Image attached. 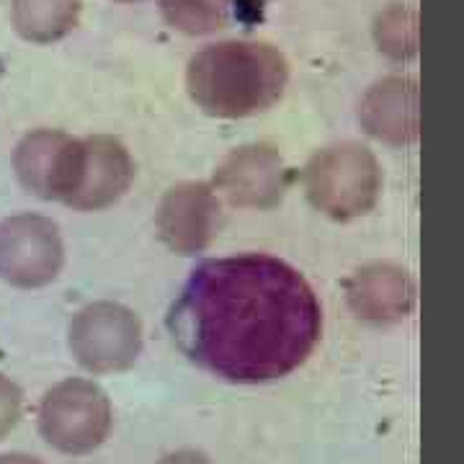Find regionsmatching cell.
Wrapping results in <instances>:
<instances>
[{"label": "cell", "instance_id": "6da1fadb", "mask_svg": "<svg viewBox=\"0 0 464 464\" xmlns=\"http://www.w3.org/2000/svg\"><path fill=\"white\" fill-rule=\"evenodd\" d=\"M323 313L297 268L264 253L199 264L168 315V331L201 369L230 382H271L315 348Z\"/></svg>", "mask_w": 464, "mask_h": 464}, {"label": "cell", "instance_id": "7a4b0ae2", "mask_svg": "<svg viewBox=\"0 0 464 464\" xmlns=\"http://www.w3.org/2000/svg\"><path fill=\"white\" fill-rule=\"evenodd\" d=\"M286 63L256 42H225L201 50L188 65V91L207 114L250 116L282 99Z\"/></svg>", "mask_w": 464, "mask_h": 464}, {"label": "cell", "instance_id": "3957f363", "mask_svg": "<svg viewBox=\"0 0 464 464\" xmlns=\"http://www.w3.org/2000/svg\"><path fill=\"white\" fill-rule=\"evenodd\" d=\"M307 194L335 219L364 215L380 194V166L359 145L325 150L307 166Z\"/></svg>", "mask_w": 464, "mask_h": 464}, {"label": "cell", "instance_id": "277c9868", "mask_svg": "<svg viewBox=\"0 0 464 464\" xmlns=\"http://www.w3.org/2000/svg\"><path fill=\"white\" fill-rule=\"evenodd\" d=\"M111 426V405L93 382L57 384L42 405L44 439L67 454H85L101 447Z\"/></svg>", "mask_w": 464, "mask_h": 464}, {"label": "cell", "instance_id": "5b68a950", "mask_svg": "<svg viewBox=\"0 0 464 464\" xmlns=\"http://www.w3.org/2000/svg\"><path fill=\"white\" fill-rule=\"evenodd\" d=\"M75 359L96 374L127 369L142 348V325L121 304L99 302L81 310L70 325Z\"/></svg>", "mask_w": 464, "mask_h": 464}, {"label": "cell", "instance_id": "8992f818", "mask_svg": "<svg viewBox=\"0 0 464 464\" xmlns=\"http://www.w3.org/2000/svg\"><path fill=\"white\" fill-rule=\"evenodd\" d=\"M16 168L21 183L36 197L70 204L83 181L85 142L60 132H36L18 148Z\"/></svg>", "mask_w": 464, "mask_h": 464}, {"label": "cell", "instance_id": "52a82bcc", "mask_svg": "<svg viewBox=\"0 0 464 464\" xmlns=\"http://www.w3.org/2000/svg\"><path fill=\"white\" fill-rule=\"evenodd\" d=\"M63 266L60 232L44 217H14L0 227V276L21 286H39Z\"/></svg>", "mask_w": 464, "mask_h": 464}, {"label": "cell", "instance_id": "ba28073f", "mask_svg": "<svg viewBox=\"0 0 464 464\" xmlns=\"http://www.w3.org/2000/svg\"><path fill=\"white\" fill-rule=\"evenodd\" d=\"M219 225V201L204 183H183L160 204L158 227L176 253L191 256L207 248Z\"/></svg>", "mask_w": 464, "mask_h": 464}, {"label": "cell", "instance_id": "9c48e42d", "mask_svg": "<svg viewBox=\"0 0 464 464\" xmlns=\"http://www.w3.org/2000/svg\"><path fill=\"white\" fill-rule=\"evenodd\" d=\"M217 186L235 204L271 207L282 199L286 170L282 158L268 148H246L230 155L217 170Z\"/></svg>", "mask_w": 464, "mask_h": 464}, {"label": "cell", "instance_id": "30bf717a", "mask_svg": "<svg viewBox=\"0 0 464 464\" xmlns=\"http://www.w3.org/2000/svg\"><path fill=\"white\" fill-rule=\"evenodd\" d=\"M348 302L353 313L372 323H392L411 313L413 282L411 276L390 264L366 266L356 271L346 284Z\"/></svg>", "mask_w": 464, "mask_h": 464}, {"label": "cell", "instance_id": "8fae6325", "mask_svg": "<svg viewBox=\"0 0 464 464\" xmlns=\"http://www.w3.org/2000/svg\"><path fill=\"white\" fill-rule=\"evenodd\" d=\"M132 181V163L127 150L109 137L85 140L83 181L78 186L70 207L101 209L116 201Z\"/></svg>", "mask_w": 464, "mask_h": 464}, {"label": "cell", "instance_id": "7c38bea8", "mask_svg": "<svg viewBox=\"0 0 464 464\" xmlns=\"http://www.w3.org/2000/svg\"><path fill=\"white\" fill-rule=\"evenodd\" d=\"M366 130L387 142H408L418 134V111H415V85L405 81H387L377 85L364 109Z\"/></svg>", "mask_w": 464, "mask_h": 464}, {"label": "cell", "instance_id": "4fadbf2b", "mask_svg": "<svg viewBox=\"0 0 464 464\" xmlns=\"http://www.w3.org/2000/svg\"><path fill=\"white\" fill-rule=\"evenodd\" d=\"M78 0H16L18 29L29 39L50 42L75 24Z\"/></svg>", "mask_w": 464, "mask_h": 464}, {"label": "cell", "instance_id": "5bb4252c", "mask_svg": "<svg viewBox=\"0 0 464 464\" xmlns=\"http://www.w3.org/2000/svg\"><path fill=\"white\" fill-rule=\"evenodd\" d=\"M225 0H163L166 18L183 32L201 34L225 24Z\"/></svg>", "mask_w": 464, "mask_h": 464}, {"label": "cell", "instance_id": "9a60e30c", "mask_svg": "<svg viewBox=\"0 0 464 464\" xmlns=\"http://www.w3.org/2000/svg\"><path fill=\"white\" fill-rule=\"evenodd\" d=\"M16 415H18L16 387L0 380V436L14 426Z\"/></svg>", "mask_w": 464, "mask_h": 464}, {"label": "cell", "instance_id": "2e32d148", "mask_svg": "<svg viewBox=\"0 0 464 464\" xmlns=\"http://www.w3.org/2000/svg\"><path fill=\"white\" fill-rule=\"evenodd\" d=\"M160 464H209L207 457H201L197 451H179V454H170Z\"/></svg>", "mask_w": 464, "mask_h": 464}, {"label": "cell", "instance_id": "e0dca14e", "mask_svg": "<svg viewBox=\"0 0 464 464\" xmlns=\"http://www.w3.org/2000/svg\"><path fill=\"white\" fill-rule=\"evenodd\" d=\"M0 464H42V462H36V459H32V457H3Z\"/></svg>", "mask_w": 464, "mask_h": 464}]
</instances>
